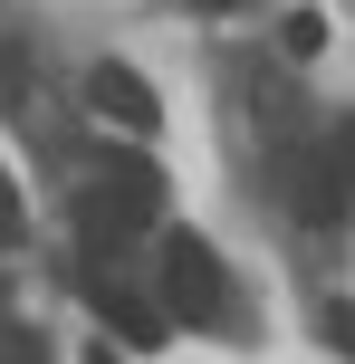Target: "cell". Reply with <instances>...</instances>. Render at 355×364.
<instances>
[{
  "instance_id": "6da1fadb",
  "label": "cell",
  "mask_w": 355,
  "mask_h": 364,
  "mask_svg": "<svg viewBox=\"0 0 355 364\" xmlns=\"http://www.w3.org/2000/svg\"><path fill=\"white\" fill-rule=\"evenodd\" d=\"M164 326L183 316V326H211V316H231V278H221V250H211L202 230H164Z\"/></svg>"
},
{
  "instance_id": "7a4b0ae2",
  "label": "cell",
  "mask_w": 355,
  "mask_h": 364,
  "mask_svg": "<svg viewBox=\"0 0 355 364\" xmlns=\"http://www.w3.org/2000/svg\"><path fill=\"white\" fill-rule=\"evenodd\" d=\"M279 182H288V211H298V220H346L355 125H346V144H307V154H288V164H279Z\"/></svg>"
},
{
  "instance_id": "3957f363",
  "label": "cell",
  "mask_w": 355,
  "mask_h": 364,
  "mask_svg": "<svg viewBox=\"0 0 355 364\" xmlns=\"http://www.w3.org/2000/svg\"><path fill=\"white\" fill-rule=\"evenodd\" d=\"M87 106L106 115V125H125V134H154V125H164L154 87H144V77L125 68V58H96V68H87Z\"/></svg>"
},
{
  "instance_id": "277c9868",
  "label": "cell",
  "mask_w": 355,
  "mask_h": 364,
  "mask_svg": "<svg viewBox=\"0 0 355 364\" xmlns=\"http://www.w3.org/2000/svg\"><path fill=\"white\" fill-rule=\"evenodd\" d=\"M87 297H96V316H106L125 346H164V307H154V297L115 288V278H87Z\"/></svg>"
},
{
  "instance_id": "5b68a950",
  "label": "cell",
  "mask_w": 355,
  "mask_h": 364,
  "mask_svg": "<svg viewBox=\"0 0 355 364\" xmlns=\"http://www.w3.org/2000/svg\"><path fill=\"white\" fill-rule=\"evenodd\" d=\"M279 48H288V58H317V48H327V19H317V10H288V19H279Z\"/></svg>"
},
{
  "instance_id": "8992f818",
  "label": "cell",
  "mask_w": 355,
  "mask_h": 364,
  "mask_svg": "<svg viewBox=\"0 0 355 364\" xmlns=\"http://www.w3.org/2000/svg\"><path fill=\"white\" fill-rule=\"evenodd\" d=\"M19 87H29V58H19L10 38H0V96H19Z\"/></svg>"
},
{
  "instance_id": "52a82bcc",
  "label": "cell",
  "mask_w": 355,
  "mask_h": 364,
  "mask_svg": "<svg viewBox=\"0 0 355 364\" xmlns=\"http://www.w3.org/2000/svg\"><path fill=\"white\" fill-rule=\"evenodd\" d=\"M327 346H346V355H355V307H327Z\"/></svg>"
},
{
  "instance_id": "ba28073f",
  "label": "cell",
  "mask_w": 355,
  "mask_h": 364,
  "mask_svg": "<svg viewBox=\"0 0 355 364\" xmlns=\"http://www.w3.org/2000/svg\"><path fill=\"white\" fill-rule=\"evenodd\" d=\"M0 364H38V336H0Z\"/></svg>"
},
{
  "instance_id": "9c48e42d",
  "label": "cell",
  "mask_w": 355,
  "mask_h": 364,
  "mask_svg": "<svg viewBox=\"0 0 355 364\" xmlns=\"http://www.w3.org/2000/svg\"><path fill=\"white\" fill-rule=\"evenodd\" d=\"M19 230V192H10V173H0V240Z\"/></svg>"
},
{
  "instance_id": "30bf717a",
  "label": "cell",
  "mask_w": 355,
  "mask_h": 364,
  "mask_svg": "<svg viewBox=\"0 0 355 364\" xmlns=\"http://www.w3.org/2000/svg\"><path fill=\"white\" fill-rule=\"evenodd\" d=\"M202 10H240V0H202Z\"/></svg>"
},
{
  "instance_id": "8fae6325",
  "label": "cell",
  "mask_w": 355,
  "mask_h": 364,
  "mask_svg": "<svg viewBox=\"0 0 355 364\" xmlns=\"http://www.w3.org/2000/svg\"><path fill=\"white\" fill-rule=\"evenodd\" d=\"M87 364H115V355H106V346H96V355H87Z\"/></svg>"
}]
</instances>
